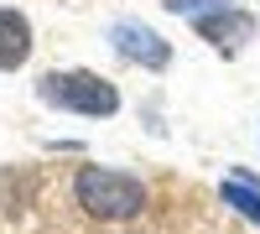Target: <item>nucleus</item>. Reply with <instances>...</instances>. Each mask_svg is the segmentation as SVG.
I'll return each mask as SVG.
<instances>
[{
    "instance_id": "f257e3e1",
    "label": "nucleus",
    "mask_w": 260,
    "mask_h": 234,
    "mask_svg": "<svg viewBox=\"0 0 260 234\" xmlns=\"http://www.w3.org/2000/svg\"><path fill=\"white\" fill-rule=\"evenodd\" d=\"M73 198H78V208L89 219L130 224V219H141V208H146V182L130 177V172H115V166H78Z\"/></svg>"
},
{
    "instance_id": "f03ea898",
    "label": "nucleus",
    "mask_w": 260,
    "mask_h": 234,
    "mask_svg": "<svg viewBox=\"0 0 260 234\" xmlns=\"http://www.w3.org/2000/svg\"><path fill=\"white\" fill-rule=\"evenodd\" d=\"M37 99L52 104V110H68V115H94V120H110L120 110V89L104 73H89V68L47 73L37 83Z\"/></svg>"
},
{
    "instance_id": "7ed1b4c3",
    "label": "nucleus",
    "mask_w": 260,
    "mask_h": 234,
    "mask_svg": "<svg viewBox=\"0 0 260 234\" xmlns=\"http://www.w3.org/2000/svg\"><path fill=\"white\" fill-rule=\"evenodd\" d=\"M110 47L125 62H141V68H151V73H161L172 62V42L161 31H151L146 21H115V26H110Z\"/></svg>"
},
{
    "instance_id": "20e7f679",
    "label": "nucleus",
    "mask_w": 260,
    "mask_h": 234,
    "mask_svg": "<svg viewBox=\"0 0 260 234\" xmlns=\"http://www.w3.org/2000/svg\"><path fill=\"white\" fill-rule=\"evenodd\" d=\"M192 31H198L203 42H213L224 57H234L245 47V42H255V16L240 11V6H224V11H203V16H192Z\"/></svg>"
},
{
    "instance_id": "39448f33",
    "label": "nucleus",
    "mask_w": 260,
    "mask_h": 234,
    "mask_svg": "<svg viewBox=\"0 0 260 234\" xmlns=\"http://www.w3.org/2000/svg\"><path fill=\"white\" fill-rule=\"evenodd\" d=\"M26 57H31V21L0 6V73H16Z\"/></svg>"
},
{
    "instance_id": "423d86ee",
    "label": "nucleus",
    "mask_w": 260,
    "mask_h": 234,
    "mask_svg": "<svg viewBox=\"0 0 260 234\" xmlns=\"http://www.w3.org/2000/svg\"><path fill=\"white\" fill-rule=\"evenodd\" d=\"M219 198L234 208V214H245L250 224H260V187H245L240 177H229V182L219 187Z\"/></svg>"
},
{
    "instance_id": "0eeeda50",
    "label": "nucleus",
    "mask_w": 260,
    "mask_h": 234,
    "mask_svg": "<svg viewBox=\"0 0 260 234\" xmlns=\"http://www.w3.org/2000/svg\"><path fill=\"white\" fill-rule=\"evenodd\" d=\"M234 6V0H167V11H177V16H203V11H224Z\"/></svg>"
}]
</instances>
